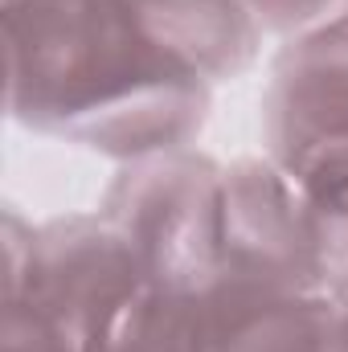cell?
<instances>
[{"mask_svg": "<svg viewBox=\"0 0 348 352\" xmlns=\"http://www.w3.org/2000/svg\"><path fill=\"white\" fill-rule=\"evenodd\" d=\"M283 173L295 180L316 238H320V254L328 266V283H345L348 278V144L336 148H320L303 160H295Z\"/></svg>", "mask_w": 348, "mask_h": 352, "instance_id": "8", "label": "cell"}, {"mask_svg": "<svg viewBox=\"0 0 348 352\" xmlns=\"http://www.w3.org/2000/svg\"><path fill=\"white\" fill-rule=\"evenodd\" d=\"M332 295H336V303H340V311L348 316V278H345V283H336V287H332Z\"/></svg>", "mask_w": 348, "mask_h": 352, "instance_id": "12", "label": "cell"}, {"mask_svg": "<svg viewBox=\"0 0 348 352\" xmlns=\"http://www.w3.org/2000/svg\"><path fill=\"white\" fill-rule=\"evenodd\" d=\"M262 33H279V37H295L307 33L332 16L348 12V0H246Z\"/></svg>", "mask_w": 348, "mask_h": 352, "instance_id": "10", "label": "cell"}, {"mask_svg": "<svg viewBox=\"0 0 348 352\" xmlns=\"http://www.w3.org/2000/svg\"><path fill=\"white\" fill-rule=\"evenodd\" d=\"M98 213L131 242L152 287L205 291L221 274L226 164L197 148L123 160Z\"/></svg>", "mask_w": 348, "mask_h": 352, "instance_id": "3", "label": "cell"}, {"mask_svg": "<svg viewBox=\"0 0 348 352\" xmlns=\"http://www.w3.org/2000/svg\"><path fill=\"white\" fill-rule=\"evenodd\" d=\"M4 70L21 127L119 164L193 148L213 107L127 0H4Z\"/></svg>", "mask_w": 348, "mask_h": 352, "instance_id": "1", "label": "cell"}, {"mask_svg": "<svg viewBox=\"0 0 348 352\" xmlns=\"http://www.w3.org/2000/svg\"><path fill=\"white\" fill-rule=\"evenodd\" d=\"M262 144L279 168L348 144V12L287 37L274 54L262 90Z\"/></svg>", "mask_w": 348, "mask_h": 352, "instance_id": "4", "label": "cell"}, {"mask_svg": "<svg viewBox=\"0 0 348 352\" xmlns=\"http://www.w3.org/2000/svg\"><path fill=\"white\" fill-rule=\"evenodd\" d=\"M115 352H209V287L168 291L144 283L119 328Z\"/></svg>", "mask_w": 348, "mask_h": 352, "instance_id": "7", "label": "cell"}, {"mask_svg": "<svg viewBox=\"0 0 348 352\" xmlns=\"http://www.w3.org/2000/svg\"><path fill=\"white\" fill-rule=\"evenodd\" d=\"M4 352H83L62 324L29 295L4 291Z\"/></svg>", "mask_w": 348, "mask_h": 352, "instance_id": "9", "label": "cell"}, {"mask_svg": "<svg viewBox=\"0 0 348 352\" xmlns=\"http://www.w3.org/2000/svg\"><path fill=\"white\" fill-rule=\"evenodd\" d=\"M144 29L205 82L242 78L262 50V25L246 0H127Z\"/></svg>", "mask_w": 348, "mask_h": 352, "instance_id": "6", "label": "cell"}, {"mask_svg": "<svg viewBox=\"0 0 348 352\" xmlns=\"http://www.w3.org/2000/svg\"><path fill=\"white\" fill-rule=\"evenodd\" d=\"M144 283L131 242L98 209L41 226L4 209V291H29L83 352H115Z\"/></svg>", "mask_w": 348, "mask_h": 352, "instance_id": "2", "label": "cell"}, {"mask_svg": "<svg viewBox=\"0 0 348 352\" xmlns=\"http://www.w3.org/2000/svg\"><path fill=\"white\" fill-rule=\"evenodd\" d=\"M336 332L328 287L238 266H221L209 287V352H332Z\"/></svg>", "mask_w": 348, "mask_h": 352, "instance_id": "5", "label": "cell"}, {"mask_svg": "<svg viewBox=\"0 0 348 352\" xmlns=\"http://www.w3.org/2000/svg\"><path fill=\"white\" fill-rule=\"evenodd\" d=\"M332 352H348V316L340 311V332H336V349Z\"/></svg>", "mask_w": 348, "mask_h": 352, "instance_id": "11", "label": "cell"}]
</instances>
